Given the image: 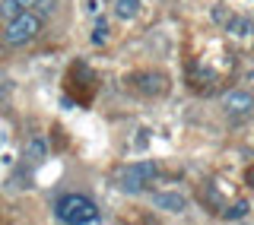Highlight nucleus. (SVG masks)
I'll return each mask as SVG.
<instances>
[{"label": "nucleus", "instance_id": "obj_1", "mask_svg": "<svg viewBox=\"0 0 254 225\" xmlns=\"http://www.w3.org/2000/svg\"><path fill=\"white\" fill-rule=\"evenodd\" d=\"M54 219L67 225H89V222H99V206H95V200L83 194H67L54 203Z\"/></svg>", "mask_w": 254, "mask_h": 225}, {"label": "nucleus", "instance_id": "obj_2", "mask_svg": "<svg viewBox=\"0 0 254 225\" xmlns=\"http://www.w3.org/2000/svg\"><path fill=\"white\" fill-rule=\"evenodd\" d=\"M42 26H45V19H42L35 10H22L16 19L6 22V29H3V45H10V48L29 45L32 38L42 32Z\"/></svg>", "mask_w": 254, "mask_h": 225}, {"label": "nucleus", "instance_id": "obj_3", "mask_svg": "<svg viewBox=\"0 0 254 225\" xmlns=\"http://www.w3.org/2000/svg\"><path fill=\"white\" fill-rule=\"evenodd\" d=\"M156 162H149V159H140V162H133V165H124V168H118V174H115V181H118V187L124 190V194H143L146 190V184L156 178Z\"/></svg>", "mask_w": 254, "mask_h": 225}, {"label": "nucleus", "instance_id": "obj_4", "mask_svg": "<svg viewBox=\"0 0 254 225\" xmlns=\"http://www.w3.org/2000/svg\"><path fill=\"white\" fill-rule=\"evenodd\" d=\"M222 111H226V117L232 124H242V120H248L254 114V95L248 89H229L222 95Z\"/></svg>", "mask_w": 254, "mask_h": 225}, {"label": "nucleus", "instance_id": "obj_5", "mask_svg": "<svg viewBox=\"0 0 254 225\" xmlns=\"http://www.w3.org/2000/svg\"><path fill=\"white\" fill-rule=\"evenodd\" d=\"M165 79L162 73H156V70H140V73H133L130 76V86L137 92H143V95H149V99H156V95H162L165 92Z\"/></svg>", "mask_w": 254, "mask_h": 225}, {"label": "nucleus", "instance_id": "obj_6", "mask_svg": "<svg viewBox=\"0 0 254 225\" xmlns=\"http://www.w3.org/2000/svg\"><path fill=\"white\" fill-rule=\"evenodd\" d=\"M153 206H156V210H162V213L178 216V213L188 210V200L181 197V194H153Z\"/></svg>", "mask_w": 254, "mask_h": 225}, {"label": "nucleus", "instance_id": "obj_7", "mask_svg": "<svg viewBox=\"0 0 254 225\" xmlns=\"http://www.w3.org/2000/svg\"><path fill=\"white\" fill-rule=\"evenodd\" d=\"M229 35H232V38H248V35H254V22L245 19V16H232V19H229Z\"/></svg>", "mask_w": 254, "mask_h": 225}, {"label": "nucleus", "instance_id": "obj_8", "mask_svg": "<svg viewBox=\"0 0 254 225\" xmlns=\"http://www.w3.org/2000/svg\"><path fill=\"white\" fill-rule=\"evenodd\" d=\"M45 156H48V146H45V140H38V136H35V140H29L26 143V159H29V162H45Z\"/></svg>", "mask_w": 254, "mask_h": 225}, {"label": "nucleus", "instance_id": "obj_9", "mask_svg": "<svg viewBox=\"0 0 254 225\" xmlns=\"http://www.w3.org/2000/svg\"><path fill=\"white\" fill-rule=\"evenodd\" d=\"M248 210H251L248 200H235V203L222 213V219H226V222H238V219H245V216H248Z\"/></svg>", "mask_w": 254, "mask_h": 225}, {"label": "nucleus", "instance_id": "obj_10", "mask_svg": "<svg viewBox=\"0 0 254 225\" xmlns=\"http://www.w3.org/2000/svg\"><path fill=\"white\" fill-rule=\"evenodd\" d=\"M213 79H216V73H213V70H203V67H194V70H190V83H194L197 89L213 86Z\"/></svg>", "mask_w": 254, "mask_h": 225}, {"label": "nucleus", "instance_id": "obj_11", "mask_svg": "<svg viewBox=\"0 0 254 225\" xmlns=\"http://www.w3.org/2000/svg\"><path fill=\"white\" fill-rule=\"evenodd\" d=\"M137 6H140V0H118L115 3L118 19H133V16H137Z\"/></svg>", "mask_w": 254, "mask_h": 225}, {"label": "nucleus", "instance_id": "obj_12", "mask_svg": "<svg viewBox=\"0 0 254 225\" xmlns=\"http://www.w3.org/2000/svg\"><path fill=\"white\" fill-rule=\"evenodd\" d=\"M19 13H22V3H19V0H0V19L10 22V19H16Z\"/></svg>", "mask_w": 254, "mask_h": 225}, {"label": "nucleus", "instance_id": "obj_13", "mask_svg": "<svg viewBox=\"0 0 254 225\" xmlns=\"http://www.w3.org/2000/svg\"><path fill=\"white\" fill-rule=\"evenodd\" d=\"M32 10L42 16V19H48V16H54V13H58V0H38V3L32 6Z\"/></svg>", "mask_w": 254, "mask_h": 225}, {"label": "nucleus", "instance_id": "obj_14", "mask_svg": "<svg viewBox=\"0 0 254 225\" xmlns=\"http://www.w3.org/2000/svg\"><path fill=\"white\" fill-rule=\"evenodd\" d=\"M108 42V26L99 19V26H95V32H92V45H105Z\"/></svg>", "mask_w": 254, "mask_h": 225}, {"label": "nucleus", "instance_id": "obj_15", "mask_svg": "<svg viewBox=\"0 0 254 225\" xmlns=\"http://www.w3.org/2000/svg\"><path fill=\"white\" fill-rule=\"evenodd\" d=\"M19 3H22V10H32V6H35L38 0H19Z\"/></svg>", "mask_w": 254, "mask_h": 225}]
</instances>
